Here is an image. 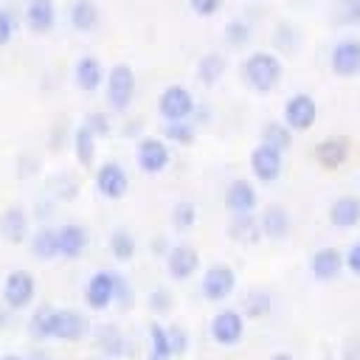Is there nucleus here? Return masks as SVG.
I'll return each instance as SVG.
<instances>
[{
	"instance_id": "a878e982",
	"label": "nucleus",
	"mask_w": 360,
	"mask_h": 360,
	"mask_svg": "<svg viewBox=\"0 0 360 360\" xmlns=\"http://www.w3.org/2000/svg\"><path fill=\"white\" fill-rule=\"evenodd\" d=\"M315 160L321 169H340L349 160V143L343 138H323L315 146Z\"/></svg>"
},
{
	"instance_id": "dca6fc26",
	"label": "nucleus",
	"mask_w": 360,
	"mask_h": 360,
	"mask_svg": "<svg viewBox=\"0 0 360 360\" xmlns=\"http://www.w3.org/2000/svg\"><path fill=\"white\" fill-rule=\"evenodd\" d=\"M56 242H59V259H68V262H76L87 253L90 248V233L84 225L79 222H65L56 228Z\"/></svg>"
},
{
	"instance_id": "864d4df0",
	"label": "nucleus",
	"mask_w": 360,
	"mask_h": 360,
	"mask_svg": "<svg viewBox=\"0 0 360 360\" xmlns=\"http://www.w3.org/2000/svg\"><path fill=\"white\" fill-rule=\"evenodd\" d=\"M0 360H22V354H3Z\"/></svg>"
},
{
	"instance_id": "3c124183",
	"label": "nucleus",
	"mask_w": 360,
	"mask_h": 360,
	"mask_svg": "<svg viewBox=\"0 0 360 360\" xmlns=\"http://www.w3.org/2000/svg\"><path fill=\"white\" fill-rule=\"evenodd\" d=\"M11 321H14V312H11V309H6V307H3V309H0V329H6V326H8V323H11Z\"/></svg>"
},
{
	"instance_id": "58836bf2",
	"label": "nucleus",
	"mask_w": 360,
	"mask_h": 360,
	"mask_svg": "<svg viewBox=\"0 0 360 360\" xmlns=\"http://www.w3.org/2000/svg\"><path fill=\"white\" fill-rule=\"evenodd\" d=\"M172 225L174 231H191L197 225V205L191 200H177L172 208Z\"/></svg>"
},
{
	"instance_id": "4c0bfd02",
	"label": "nucleus",
	"mask_w": 360,
	"mask_h": 360,
	"mask_svg": "<svg viewBox=\"0 0 360 360\" xmlns=\"http://www.w3.org/2000/svg\"><path fill=\"white\" fill-rule=\"evenodd\" d=\"M20 11L14 8V6H0V51L14 39V34L20 31Z\"/></svg>"
},
{
	"instance_id": "aec40b11",
	"label": "nucleus",
	"mask_w": 360,
	"mask_h": 360,
	"mask_svg": "<svg viewBox=\"0 0 360 360\" xmlns=\"http://www.w3.org/2000/svg\"><path fill=\"white\" fill-rule=\"evenodd\" d=\"M225 208L231 214H256L259 208V188L253 180H233L225 188Z\"/></svg>"
},
{
	"instance_id": "6ab92c4d",
	"label": "nucleus",
	"mask_w": 360,
	"mask_h": 360,
	"mask_svg": "<svg viewBox=\"0 0 360 360\" xmlns=\"http://www.w3.org/2000/svg\"><path fill=\"white\" fill-rule=\"evenodd\" d=\"M309 276L315 278V281H335V278H340V273L346 270L343 267V253L338 250V248H318L312 256H309Z\"/></svg>"
},
{
	"instance_id": "a211bd4d",
	"label": "nucleus",
	"mask_w": 360,
	"mask_h": 360,
	"mask_svg": "<svg viewBox=\"0 0 360 360\" xmlns=\"http://www.w3.org/2000/svg\"><path fill=\"white\" fill-rule=\"evenodd\" d=\"M28 233H31V217H28V211L22 205L3 208V214H0V236H3V242L22 245V242H28Z\"/></svg>"
},
{
	"instance_id": "9d476101",
	"label": "nucleus",
	"mask_w": 360,
	"mask_h": 360,
	"mask_svg": "<svg viewBox=\"0 0 360 360\" xmlns=\"http://www.w3.org/2000/svg\"><path fill=\"white\" fill-rule=\"evenodd\" d=\"M329 70L338 79L360 76V39L357 37H343L329 48Z\"/></svg>"
},
{
	"instance_id": "2eb2a0df",
	"label": "nucleus",
	"mask_w": 360,
	"mask_h": 360,
	"mask_svg": "<svg viewBox=\"0 0 360 360\" xmlns=\"http://www.w3.org/2000/svg\"><path fill=\"white\" fill-rule=\"evenodd\" d=\"M200 270V253L188 242H177L166 253V273L174 281H188Z\"/></svg>"
},
{
	"instance_id": "412c9836",
	"label": "nucleus",
	"mask_w": 360,
	"mask_h": 360,
	"mask_svg": "<svg viewBox=\"0 0 360 360\" xmlns=\"http://www.w3.org/2000/svg\"><path fill=\"white\" fill-rule=\"evenodd\" d=\"M259 231H262V239H270V242H281L290 236L292 231V217L287 208L281 205H267L259 217Z\"/></svg>"
},
{
	"instance_id": "de8ad7c7",
	"label": "nucleus",
	"mask_w": 360,
	"mask_h": 360,
	"mask_svg": "<svg viewBox=\"0 0 360 360\" xmlns=\"http://www.w3.org/2000/svg\"><path fill=\"white\" fill-rule=\"evenodd\" d=\"M169 248H172V245L166 242V236H155V239H152V253H155V256H166Z\"/></svg>"
},
{
	"instance_id": "ea45409f",
	"label": "nucleus",
	"mask_w": 360,
	"mask_h": 360,
	"mask_svg": "<svg viewBox=\"0 0 360 360\" xmlns=\"http://www.w3.org/2000/svg\"><path fill=\"white\" fill-rule=\"evenodd\" d=\"M273 42H276L281 51H298V45H301V31H298L292 22L281 20V22L276 25V31H273Z\"/></svg>"
},
{
	"instance_id": "09e8293b",
	"label": "nucleus",
	"mask_w": 360,
	"mask_h": 360,
	"mask_svg": "<svg viewBox=\"0 0 360 360\" xmlns=\"http://www.w3.org/2000/svg\"><path fill=\"white\" fill-rule=\"evenodd\" d=\"M22 360H53V357H51V352H45L42 346H34L28 354H22Z\"/></svg>"
},
{
	"instance_id": "f03ea898",
	"label": "nucleus",
	"mask_w": 360,
	"mask_h": 360,
	"mask_svg": "<svg viewBox=\"0 0 360 360\" xmlns=\"http://www.w3.org/2000/svg\"><path fill=\"white\" fill-rule=\"evenodd\" d=\"M104 101L112 112H127L135 101V93H138V76L132 70V65L127 62H118L112 65L107 73H104Z\"/></svg>"
},
{
	"instance_id": "37998d69",
	"label": "nucleus",
	"mask_w": 360,
	"mask_h": 360,
	"mask_svg": "<svg viewBox=\"0 0 360 360\" xmlns=\"http://www.w3.org/2000/svg\"><path fill=\"white\" fill-rule=\"evenodd\" d=\"M166 329H169V346H172V357H183V354L188 352V332H186V326L172 323V326H166Z\"/></svg>"
},
{
	"instance_id": "2f4dec72",
	"label": "nucleus",
	"mask_w": 360,
	"mask_h": 360,
	"mask_svg": "<svg viewBox=\"0 0 360 360\" xmlns=\"http://www.w3.org/2000/svg\"><path fill=\"white\" fill-rule=\"evenodd\" d=\"M107 250H110V256H112L115 262L127 264V262L135 259V253H138V242H135V236H132L127 228H115V231L107 236Z\"/></svg>"
},
{
	"instance_id": "393cba45",
	"label": "nucleus",
	"mask_w": 360,
	"mask_h": 360,
	"mask_svg": "<svg viewBox=\"0 0 360 360\" xmlns=\"http://www.w3.org/2000/svg\"><path fill=\"white\" fill-rule=\"evenodd\" d=\"M28 250L39 262H53L59 259V242H56V228L53 225H39L34 233H28Z\"/></svg>"
},
{
	"instance_id": "f704fd0d",
	"label": "nucleus",
	"mask_w": 360,
	"mask_h": 360,
	"mask_svg": "<svg viewBox=\"0 0 360 360\" xmlns=\"http://www.w3.org/2000/svg\"><path fill=\"white\" fill-rule=\"evenodd\" d=\"M146 335H149V354L158 357V360H172V346H169V329H166V323L152 321L149 329H146Z\"/></svg>"
},
{
	"instance_id": "7ed1b4c3",
	"label": "nucleus",
	"mask_w": 360,
	"mask_h": 360,
	"mask_svg": "<svg viewBox=\"0 0 360 360\" xmlns=\"http://www.w3.org/2000/svg\"><path fill=\"white\" fill-rule=\"evenodd\" d=\"M0 298H3V307L11 309V312L28 309L34 304V298H37V278L28 270H11L3 278Z\"/></svg>"
},
{
	"instance_id": "c756f323",
	"label": "nucleus",
	"mask_w": 360,
	"mask_h": 360,
	"mask_svg": "<svg viewBox=\"0 0 360 360\" xmlns=\"http://www.w3.org/2000/svg\"><path fill=\"white\" fill-rule=\"evenodd\" d=\"M228 236L233 242H239V245H256L262 239L256 214H233L231 217V225H228Z\"/></svg>"
},
{
	"instance_id": "4be33fe9",
	"label": "nucleus",
	"mask_w": 360,
	"mask_h": 360,
	"mask_svg": "<svg viewBox=\"0 0 360 360\" xmlns=\"http://www.w3.org/2000/svg\"><path fill=\"white\" fill-rule=\"evenodd\" d=\"M329 225L338 228V231H352L360 225V197L354 194H340L329 202Z\"/></svg>"
},
{
	"instance_id": "6e6552de",
	"label": "nucleus",
	"mask_w": 360,
	"mask_h": 360,
	"mask_svg": "<svg viewBox=\"0 0 360 360\" xmlns=\"http://www.w3.org/2000/svg\"><path fill=\"white\" fill-rule=\"evenodd\" d=\"M208 332L217 346H236L245 338V315L236 307H222L214 312Z\"/></svg>"
},
{
	"instance_id": "49530a36",
	"label": "nucleus",
	"mask_w": 360,
	"mask_h": 360,
	"mask_svg": "<svg viewBox=\"0 0 360 360\" xmlns=\"http://www.w3.org/2000/svg\"><path fill=\"white\" fill-rule=\"evenodd\" d=\"M343 267H346L352 276L360 278V242H354V245L343 253Z\"/></svg>"
},
{
	"instance_id": "473e14b6",
	"label": "nucleus",
	"mask_w": 360,
	"mask_h": 360,
	"mask_svg": "<svg viewBox=\"0 0 360 360\" xmlns=\"http://www.w3.org/2000/svg\"><path fill=\"white\" fill-rule=\"evenodd\" d=\"M329 20L340 28H360V0H332Z\"/></svg>"
},
{
	"instance_id": "4468645a",
	"label": "nucleus",
	"mask_w": 360,
	"mask_h": 360,
	"mask_svg": "<svg viewBox=\"0 0 360 360\" xmlns=\"http://www.w3.org/2000/svg\"><path fill=\"white\" fill-rule=\"evenodd\" d=\"M115 276L112 270H96L84 284V304L93 312H104L112 307L115 298Z\"/></svg>"
},
{
	"instance_id": "9b49d317",
	"label": "nucleus",
	"mask_w": 360,
	"mask_h": 360,
	"mask_svg": "<svg viewBox=\"0 0 360 360\" xmlns=\"http://www.w3.org/2000/svg\"><path fill=\"white\" fill-rule=\"evenodd\" d=\"M93 186L104 200H121L129 191V174L118 160H104L101 166H96Z\"/></svg>"
},
{
	"instance_id": "6e6d98bb",
	"label": "nucleus",
	"mask_w": 360,
	"mask_h": 360,
	"mask_svg": "<svg viewBox=\"0 0 360 360\" xmlns=\"http://www.w3.org/2000/svg\"><path fill=\"white\" fill-rule=\"evenodd\" d=\"M146 360H158V357H152V354H149V357H146Z\"/></svg>"
},
{
	"instance_id": "ddd939ff",
	"label": "nucleus",
	"mask_w": 360,
	"mask_h": 360,
	"mask_svg": "<svg viewBox=\"0 0 360 360\" xmlns=\"http://www.w3.org/2000/svg\"><path fill=\"white\" fill-rule=\"evenodd\" d=\"M56 3L53 0H25V6L20 8V22L34 34V37H45L56 28Z\"/></svg>"
},
{
	"instance_id": "79ce46f5",
	"label": "nucleus",
	"mask_w": 360,
	"mask_h": 360,
	"mask_svg": "<svg viewBox=\"0 0 360 360\" xmlns=\"http://www.w3.org/2000/svg\"><path fill=\"white\" fill-rule=\"evenodd\" d=\"M146 304H149V309H152L155 315H166V312L172 309V304H174V298H172V292H169L166 287H155V290L149 292V298H146Z\"/></svg>"
},
{
	"instance_id": "c85d7f7f",
	"label": "nucleus",
	"mask_w": 360,
	"mask_h": 360,
	"mask_svg": "<svg viewBox=\"0 0 360 360\" xmlns=\"http://www.w3.org/2000/svg\"><path fill=\"white\" fill-rule=\"evenodd\" d=\"M53 318H56V307H53L51 301L37 304V307H34V312L28 315V323H25L28 335H31L34 340H39V343H42V340H51Z\"/></svg>"
},
{
	"instance_id": "c03bdc74",
	"label": "nucleus",
	"mask_w": 360,
	"mask_h": 360,
	"mask_svg": "<svg viewBox=\"0 0 360 360\" xmlns=\"http://www.w3.org/2000/svg\"><path fill=\"white\" fill-rule=\"evenodd\" d=\"M132 301H135V290H132V284L118 273V276H115V298H112V304L121 307V309H129Z\"/></svg>"
},
{
	"instance_id": "603ef678",
	"label": "nucleus",
	"mask_w": 360,
	"mask_h": 360,
	"mask_svg": "<svg viewBox=\"0 0 360 360\" xmlns=\"http://www.w3.org/2000/svg\"><path fill=\"white\" fill-rule=\"evenodd\" d=\"M267 360H295V357H292L290 352H276V354H270Z\"/></svg>"
},
{
	"instance_id": "1a4fd4ad",
	"label": "nucleus",
	"mask_w": 360,
	"mask_h": 360,
	"mask_svg": "<svg viewBox=\"0 0 360 360\" xmlns=\"http://www.w3.org/2000/svg\"><path fill=\"white\" fill-rule=\"evenodd\" d=\"M250 174H253V180H259V183H264V186H273L278 177H281V169H284V152H278V149H273V146H267V143H256L253 149H250Z\"/></svg>"
},
{
	"instance_id": "b1692460",
	"label": "nucleus",
	"mask_w": 360,
	"mask_h": 360,
	"mask_svg": "<svg viewBox=\"0 0 360 360\" xmlns=\"http://www.w3.org/2000/svg\"><path fill=\"white\" fill-rule=\"evenodd\" d=\"M68 25L76 34H93L101 25V8L96 0H73L68 6Z\"/></svg>"
},
{
	"instance_id": "5fc2aeb1",
	"label": "nucleus",
	"mask_w": 360,
	"mask_h": 360,
	"mask_svg": "<svg viewBox=\"0 0 360 360\" xmlns=\"http://www.w3.org/2000/svg\"><path fill=\"white\" fill-rule=\"evenodd\" d=\"M98 360H112V357H98Z\"/></svg>"
},
{
	"instance_id": "bb28decb",
	"label": "nucleus",
	"mask_w": 360,
	"mask_h": 360,
	"mask_svg": "<svg viewBox=\"0 0 360 360\" xmlns=\"http://www.w3.org/2000/svg\"><path fill=\"white\" fill-rule=\"evenodd\" d=\"M225 70H228V59H225L222 53H217V51H208V53H202V56L197 59L194 76H197V82H200L202 87H214L217 82H222Z\"/></svg>"
},
{
	"instance_id": "f257e3e1",
	"label": "nucleus",
	"mask_w": 360,
	"mask_h": 360,
	"mask_svg": "<svg viewBox=\"0 0 360 360\" xmlns=\"http://www.w3.org/2000/svg\"><path fill=\"white\" fill-rule=\"evenodd\" d=\"M239 76H242V82H245L253 93L267 96V93H273V90L281 84V79H284V65H281V59H278L273 51H253V53H248V56L242 59Z\"/></svg>"
},
{
	"instance_id": "e433bc0d",
	"label": "nucleus",
	"mask_w": 360,
	"mask_h": 360,
	"mask_svg": "<svg viewBox=\"0 0 360 360\" xmlns=\"http://www.w3.org/2000/svg\"><path fill=\"white\" fill-rule=\"evenodd\" d=\"M262 143H267V146L284 152V149L292 143V132L287 129L284 121H270V124L262 127Z\"/></svg>"
},
{
	"instance_id": "39448f33",
	"label": "nucleus",
	"mask_w": 360,
	"mask_h": 360,
	"mask_svg": "<svg viewBox=\"0 0 360 360\" xmlns=\"http://www.w3.org/2000/svg\"><path fill=\"white\" fill-rule=\"evenodd\" d=\"M90 318L79 309H70V307H56V318H53V332H51V340H59V343H79L84 338H90Z\"/></svg>"
},
{
	"instance_id": "20e7f679",
	"label": "nucleus",
	"mask_w": 360,
	"mask_h": 360,
	"mask_svg": "<svg viewBox=\"0 0 360 360\" xmlns=\"http://www.w3.org/2000/svg\"><path fill=\"white\" fill-rule=\"evenodd\" d=\"M200 292L211 304H222L225 298H231L236 292V273H233V267L225 264V262L208 264L205 273H202V281H200Z\"/></svg>"
},
{
	"instance_id": "a18cd8bd",
	"label": "nucleus",
	"mask_w": 360,
	"mask_h": 360,
	"mask_svg": "<svg viewBox=\"0 0 360 360\" xmlns=\"http://www.w3.org/2000/svg\"><path fill=\"white\" fill-rule=\"evenodd\" d=\"M186 3H188L191 14H197V17H214L225 6V0H186Z\"/></svg>"
},
{
	"instance_id": "8fccbe9b",
	"label": "nucleus",
	"mask_w": 360,
	"mask_h": 360,
	"mask_svg": "<svg viewBox=\"0 0 360 360\" xmlns=\"http://www.w3.org/2000/svg\"><path fill=\"white\" fill-rule=\"evenodd\" d=\"M121 132H124V138H138V132H141V124H138V121H129V124H127Z\"/></svg>"
},
{
	"instance_id": "c9c22d12",
	"label": "nucleus",
	"mask_w": 360,
	"mask_h": 360,
	"mask_svg": "<svg viewBox=\"0 0 360 360\" xmlns=\"http://www.w3.org/2000/svg\"><path fill=\"white\" fill-rule=\"evenodd\" d=\"M270 309H273V295L264 292V290H253V292H248L242 298V309L239 312L245 318H264V315H270Z\"/></svg>"
},
{
	"instance_id": "423d86ee",
	"label": "nucleus",
	"mask_w": 360,
	"mask_h": 360,
	"mask_svg": "<svg viewBox=\"0 0 360 360\" xmlns=\"http://www.w3.org/2000/svg\"><path fill=\"white\" fill-rule=\"evenodd\" d=\"M194 96L191 90H186L183 84H169L160 90V98H158V112L163 121H188L194 118Z\"/></svg>"
},
{
	"instance_id": "a19ab883",
	"label": "nucleus",
	"mask_w": 360,
	"mask_h": 360,
	"mask_svg": "<svg viewBox=\"0 0 360 360\" xmlns=\"http://www.w3.org/2000/svg\"><path fill=\"white\" fill-rule=\"evenodd\" d=\"M82 124H84L96 138H110V135H112V121H110V115L101 112V110L87 112V118H84Z\"/></svg>"
},
{
	"instance_id": "5701e85b",
	"label": "nucleus",
	"mask_w": 360,
	"mask_h": 360,
	"mask_svg": "<svg viewBox=\"0 0 360 360\" xmlns=\"http://www.w3.org/2000/svg\"><path fill=\"white\" fill-rule=\"evenodd\" d=\"M90 332H93V343H96V349L101 352V357L121 360V357L129 352L127 335H124L115 323H101V326H96V329H90Z\"/></svg>"
},
{
	"instance_id": "7c9ffc66",
	"label": "nucleus",
	"mask_w": 360,
	"mask_h": 360,
	"mask_svg": "<svg viewBox=\"0 0 360 360\" xmlns=\"http://www.w3.org/2000/svg\"><path fill=\"white\" fill-rule=\"evenodd\" d=\"M222 42H225L228 48H233V51L248 48V45L253 42V22L245 20V17H233V20H228L225 28H222Z\"/></svg>"
},
{
	"instance_id": "f3484780",
	"label": "nucleus",
	"mask_w": 360,
	"mask_h": 360,
	"mask_svg": "<svg viewBox=\"0 0 360 360\" xmlns=\"http://www.w3.org/2000/svg\"><path fill=\"white\" fill-rule=\"evenodd\" d=\"M104 73H107V68H104L101 59L93 56V53L79 56L76 65H73V82H76V87H79L82 93H87V96H93V93L101 90Z\"/></svg>"
},
{
	"instance_id": "0eeeda50",
	"label": "nucleus",
	"mask_w": 360,
	"mask_h": 360,
	"mask_svg": "<svg viewBox=\"0 0 360 360\" xmlns=\"http://www.w3.org/2000/svg\"><path fill=\"white\" fill-rule=\"evenodd\" d=\"M281 121L287 124L290 132H307V129H312L315 121H318V104H315V98L309 93H292L284 101Z\"/></svg>"
},
{
	"instance_id": "72a5a7b5",
	"label": "nucleus",
	"mask_w": 360,
	"mask_h": 360,
	"mask_svg": "<svg viewBox=\"0 0 360 360\" xmlns=\"http://www.w3.org/2000/svg\"><path fill=\"white\" fill-rule=\"evenodd\" d=\"M163 141L174 143V146H191L197 141V127L188 121H166L163 127Z\"/></svg>"
},
{
	"instance_id": "cd10ccee",
	"label": "nucleus",
	"mask_w": 360,
	"mask_h": 360,
	"mask_svg": "<svg viewBox=\"0 0 360 360\" xmlns=\"http://www.w3.org/2000/svg\"><path fill=\"white\" fill-rule=\"evenodd\" d=\"M70 146H73V155L79 160V166L90 169L96 163V155H98V138L84 127L79 124L73 132H70Z\"/></svg>"
},
{
	"instance_id": "f8f14e48",
	"label": "nucleus",
	"mask_w": 360,
	"mask_h": 360,
	"mask_svg": "<svg viewBox=\"0 0 360 360\" xmlns=\"http://www.w3.org/2000/svg\"><path fill=\"white\" fill-rule=\"evenodd\" d=\"M135 163L143 174H160L172 163V149L163 138H141L135 146Z\"/></svg>"
}]
</instances>
